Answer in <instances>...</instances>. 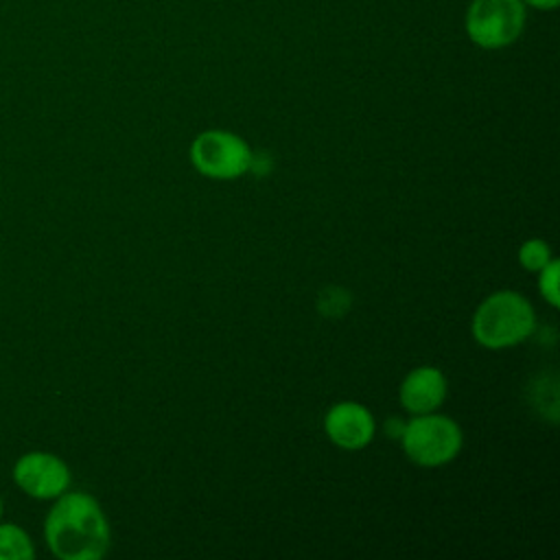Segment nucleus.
I'll return each instance as SVG.
<instances>
[{
  "label": "nucleus",
  "instance_id": "10",
  "mask_svg": "<svg viewBox=\"0 0 560 560\" xmlns=\"http://www.w3.org/2000/svg\"><path fill=\"white\" fill-rule=\"evenodd\" d=\"M518 260H521V265H523L525 269H529V271H540V269L551 260V252H549V247H547L545 241L532 238V241H527V243L521 245V249H518Z\"/></svg>",
  "mask_w": 560,
  "mask_h": 560
},
{
  "label": "nucleus",
  "instance_id": "8",
  "mask_svg": "<svg viewBox=\"0 0 560 560\" xmlns=\"http://www.w3.org/2000/svg\"><path fill=\"white\" fill-rule=\"evenodd\" d=\"M446 396V378L438 368H416L400 385V402L411 413H431Z\"/></svg>",
  "mask_w": 560,
  "mask_h": 560
},
{
  "label": "nucleus",
  "instance_id": "4",
  "mask_svg": "<svg viewBox=\"0 0 560 560\" xmlns=\"http://www.w3.org/2000/svg\"><path fill=\"white\" fill-rule=\"evenodd\" d=\"M405 453L420 466H440L451 462L462 448L459 427L435 413H420L400 431Z\"/></svg>",
  "mask_w": 560,
  "mask_h": 560
},
{
  "label": "nucleus",
  "instance_id": "1",
  "mask_svg": "<svg viewBox=\"0 0 560 560\" xmlns=\"http://www.w3.org/2000/svg\"><path fill=\"white\" fill-rule=\"evenodd\" d=\"M44 538L61 560H98L109 547V525L92 494L66 490L46 514Z\"/></svg>",
  "mask_w": 560,
  "mask_h": 560
},
{
  "label": "nucleus",
  "instance_id": "2",
  "mask_svg": "<svg viewBox=\"0 0 560 560\" xmlns=\"http://www.w3.org/2000/svg\"><path fill=\"white\" fill-rule=\"evenodd\" d=\"M536 317L532 304L514 291L492 293L472 317L475 339L492 350L516 346L534 332Z\"/></svg>",
  "mask_w": 560,
  "mask_h": 560
},
{
  "label": "nucleus",
  "instance_id": "9",
  "mask_svg": "<svg viewBox=\"0 0 560 560\" xmlns=\"http://www.w3.org/2000/svg\"><path fill=\"white\" fill-rule=\"evenodd\" d=\"M35 547L18 523H0V560H33Z\"/></svg>",
  "mask_w": 560,
  "mask_h": 560
},
{
  "label": "nucleus",
  "instance_id": "6",
  "mask_svg": "<svg viewBox=\"0 0 560 560\" xmlns=\"http://www.w3.org/2000/svg\"><path fill=\"white\" fill-rule=\"evenodd\" d=\"M15 486L33 499H57L70 488V468L46 451H28L13 464Z\"/></svg>",
  "mask_w": 560,
  "mask_h": 560
},
{
  "label": "nucleus",
  "instance_id": "12",
  "mask_svg": "<svg viewBox=\"0 0 560 560\" xmlns=\"http://www.w3.org/2000/svg\"><path fill=\"white\" fill-rule=\"evenodd\" d=\"M525 7H532V9H538V11H551L558 7L560 0H521Z\"/></svg>",
  "mask_w": 560,
  "mask_h": 560
},
{
  "label": "nucleus",
  "instance_id": "13",
  "mask_svg": "<svg viewBox=\"0 0 560 560\" xmlns=\"http://www.w3.org/2000/svg\"><path fill=\"white\" fill-rule=\"evenodd\" d=\"M0 516H2V499H0Z\"/></svg>",
  "mask_w": 560,
  "mask_h": 560
},
{
  "label": "nucleus",
  "instance_id": "11",
  "mask_svg": "<svg viewBox=\"0 0 560 560\" xmlns=\"http://www.w3.org/2000/svg\"><path fill=\"white\" fill-rule=\"evenodd\" d=\"M540 293L547 298L549 304L558 306V262L549 260L542 269H540V280H538Z\"/></svg>",
  "mask_w": 560,
  "mask_h": 560
},
{
  "label": "nucleus",
  "instance_id": "3",
  "mask_svg": "<svg viewBox=\"0 0 560 560\" xmlns=\"http://www.w3.org/2000/svg\"><path fill=\"white\" fill-rule=\"evenodd\" d=\"M464 28L468 39L479 48H505L525 28V4L521 0H470Z\"/></svg>",
  "mask_w": 560,
  "mask_h": 560
},
{
  "label": "nucleus",
  "instance_id": "5",
  "mask_svg": "<svg viewBox=\"0 0 560 560\" xmlns=\"http://www.w3.org/2000/svg\"><path fill=\"white\" fill-rule=\"evenodd\" d=\"M195 168L214 179H234L249 171L252 151L236 133L212 129L195 138L190 147Z\"/></svg>",
  "mask_w": 560,
  "mask_h": 560
},
{
  "label": "nucleus",
  "instance_id": "7",
  "mask_svg": "<svg viewBox=\"0 0 560 560\" xmlns=\"http://www.w3.org/2000/svg\"><path fill=\"white\" fill-rule=\"evenodd\" d=\"M328 438L341 448H361L374 435L372 413L359 402L335 405L324 420Z\"/></svg>",
  "mask_w": 560,
  "mask_h": 560
}]
</instances>
